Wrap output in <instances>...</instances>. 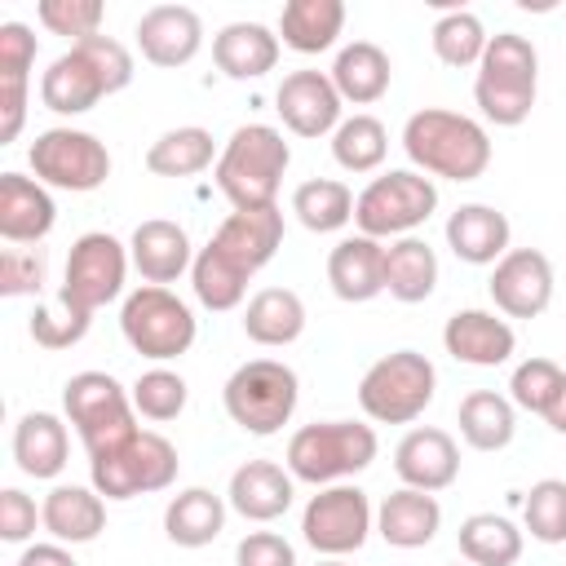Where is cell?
Returning <instances> with one entry per match:
<instances>
[{"label": "cell", "instance_id": "obj_1", "mask_svg": "<svg viewBox=\"0 0 566 566\" xmlns=\"http://www.w3.org/2000/svg\"><path fill=\"white\" fill-rule=\"evenodd\" d=\"M133 84V53L115 35H88L57 53L40 75V102L53 115H84Z\"/></svg>", "mask_w": 566, "mask_h": 566}, {"label": "cell", "instance_id": "obj_2", "mask_svg": "<svg viewBox=\"0 0 566 566\" xmlns=\"http://www.w3.org/2000/svg\"><path fill=\"white\" fill-rule=\"evenodd\" d=\"M402 150L416 172L442 181H478L491 168V137L473 115L424 106L402 124Z\"/></svg>", "mask_w": 566, "mask_h": 566}, {"label": "cell", "instance_id": "obj_3", "mask_svg": "<svg viewBox=\"0 0 566 566\" xmlns=\"http://www.w3.org/2000/svg\"><path fill=\"white\" fill-rule=\"evenodd\" d=\"M287 164H292V146L283 142L274 124H239L212 164V181L230 199L234 212L274 208Z\"/></svg>", "mask_w": 566, "mask_h": 566}, {"label": "cell", "instance_id": "obj_4", "mask_svg": "<svg viewBox=\"0 0 566 566\" xmlns=\"http://www.w3.org/2000/svg\"><path fill=\"white\" fill-rule=\"evenodd\" d=\"M535 93H539V53H535V44L517 31L491 35V44L478 62V80H473V102H478L482 119L495 124V128H517V124L531 119Z\"/></svg>", "mask_w": 566, "mask_h": 566}, {"label": "cell", "instance_id": "obj_5", "mask_svg": "<svg viewBox=\"0 0 566 566\" xmlns=\"http://www.w3.org/2000/svg\"><path fill=\"white\" fill-rule=\"evenodd\" d=\"M376 429L363 420H314L287 438V473L310 486H336L376 460Z\"/></svg>", "mask_w": 566, "mask_h": 566}, {"label": "cell", "instance_id": "obj_6", "mask_svg": "<svg viewBox=\"0 0 566 566\" xmlns=\"http://www.w3.org/2000/svg\"><path fill=\"white\" fill-rule=\"evenodd\" d=\"M62 411L75 424L88 460H97V455H106V451H115L142 433L133 394L111 371H75L62 385Z\"/></svg>", "mask_w": 566, "mask_h": 566}, {"label": "cell", "instance_id": "obj_7", "mask_svg": "<svg viewBox=\"0 0 566 566\" xmlns=\"http://www.w3.org/2000/svg\"><path fill=\"white\" fill-rule=\"evenodd\" d=\"M221 402H226V416L243 433L270 438L292 420V411L301 402V380L279 358H248L226 376Z\"/></svg>", "mask_w": 566, "mask_h": 566}, {"label": "cell", "instance_id": "obj_8", "mask_svg": "<svg viewBox=\"0 0 566 566\" xmlns=\"http://www.w3.org/2000/svg\"><path fill=\"white\" fill-rule=\"evenodd\" d=\"M438 212V186L433 177L416 168H389L371 177L354 199V226L367 239H407Z\"/></svg>", "mask_w": 566, "mask_h": 566}, {"label": "cell", "instance_id": "obj_9", "mask_svg": "<svg viewBox=\"0 0 566 566\" xmlns=\"http://www.w3.org/2000/svg\"><path fill=\"white\" fill-rule=\"evenodd\" d=\"M438 394V371L420 349H394L376 358L358 380V407L376 424H411Z\"/></svg>", "mask_w": 566, "mask_h": 566}, {"label": "cell", "instance_id": "obj_10", "mask_svg": "<svg viewBox=\"0 0 566 566\" xmlns=\"http://www.w3.org/2000/svg\"><path fill=\"white\" fill-rule=\"evenodd\" d=\"M119 332H124L133 354H142L150 363H172V358L190 354V345L199 336V323H195L190 305L177 292L142 283L119 305Z\"/></svg>", "mask_w": 566, "mask_h": 566}, {"label": "cell", "instance_id": "obj_11", "mask_svg": "<svg viewBox=\"0 0 566 566\" xmlns=\"http://www.w3.org/2000/svg\"><path fill=\"white\" fill-rule=\"evenodd\" d=\"M177 447L155 433L142 429L133 442L88 460V482L102 500H133V495H150V491H168L177 482Z\"/></svg>", "mask_w": 566, "mask_h": 566}, {"label": "cell", "instance_id": "obj_12", "mask_svg": "<svg viewBox=\"0 0 566 566\" xmlns=\"http://www.w3.org/2000/svg\"><path fill=\"white\" fill-rule=\"evenodd\" d=\"M128 243H119L115 234L106 230H88L71 243L66 252V270H62V287H57V301L80 310V314H97L102 305H111L119 292H124V279H128Z\"/></svg>", "mask_w": 566, "mask_h": 566}, {"label": "cell", "instance_id": "obj_13", "mask_svg": "<svg viewBox=\"0 0 566 566\" xmlns=\"http://www.w3.org/2000/svg\"><path fill=\"white\" fill-rule=\"evenodd\" d=\"M27 164L40 186L71 190V195H88V190L106 186V177H111L106 142H97L84 128H44L27 150Z\"/></svg>", "mask_w": 566, "mask_h": 566}, {"label": "cell", "instance_id": "obj_14", "mask_svg": "<svg viewBox=\"0 0 566 566\" xmlns=\"http://www.w3.org/2000/svg\"><path fill=\"white\" fill-rule=\"evenodd\" d=\"M371 531H376L371 500L354 482L318 486V495H310V504L301 509V535L318 557H349L367 544Z\"/></svg>", "mask_w": 566, "mask_h": 566}, {"label": "cell", "instance_id": "obj_15", "mask_svg": "<svg viewBox=\"0 0 566 566\" xmlns=\"http://www.w3.org/2000/svg\"><path fill=\"white\" fill-rule=\"evenodd\" d=\"M486 292L504 318H539L553 301V261L539 248H509L491 265Z\"/></svg>", "mask_w": 566, "mask_h": 566}, {"label": "cell", "instance_id": "obj_16", "mask_svg": "<svg viewBox=\"0 0 566 566\" xmlns=\"http://www.w3.org/2000/svg\"><path fill=\"white\" fill-rule=\"evenodd\" d=\"M340 106L345 102H340L332 75L327 71H310V66L283 75V84L274 93V111H279L283 128L296 133V137H310V142H318V137L340 128Z\"/></svg>", "mask_w": 566, "mask_h": 566}, {"label": "cell", "instance_id": "obj_17", "mask_svg": "<svg viewBox=\"0 0 566 566\" xmlns=\"http://www.w3.org/2000/svg\"><path fill=\"white\" fill-rule=\"evenodd\" d=\"M133 35L150 66L177 71V66L195 62L203 49V18L190 4H155L137 18Z\"/></svg>", "mask_w": 566, "mask_h": 566}, {"label": "cell", "instance_id": "obj_18", "mask_svg": "<svg viewBox=\"0 0 566 566\" xmlns=\"http://www.w3.org/2000/svg\"><path fill=\"white\" fill-rule=\"evenodd\" d=\"M394 473H398L402 486L438 495V491H447L460 478V447L438 424L407 429L402 442L394 447Z\"/></svg>", "mask_w": 566, "mask_h": 566}, {"label": "cell", "instance_id": "obj_19", "mask_svg": "<svg viewBox=\"0 0 566 566\" xmlns=\"http://www.w3.org/2000/svg\"><path fill=\"white\" fill-rule=\"evenodd\" d=\"M221 256H230L248 279L256 274V270H265L270 261H274V252H279V243H283V212H279V203L274 208H239V212H230L217 230H212V239H208Z\"/></svg>", "mask_w": 566, "mask_h": 566}, {"label": "cell", "instance_id": "obj_20", "mask_svg": "<svg viewBox=\"0 0 566 566\" xmlns=\"http://www.w3.org/2000/svg\"><path fill=\"white\" fill-rule=\"evenodd\" d=\"M442 349L469 367H500L517 349V332L495 310H455L442 327Z\"/></svg>", "mask_w": 566, "mask_h": 566}, {"label": "cell", "instance_id": "obj_21", "mask_svg": "<svg viewBox=\"0 0 566 566\" xmlns=\"http://www.w3.org/2000/svg\"><path fill=\"white\" fill-rule=\"evenodd\" d=\"M292 500H296V478L287 473V464L274 460H243L226 486V504L243 522H274L292 509Z\"/></svg>", "mask_w": 566, "mask_h": 566}, {"label": "cell", "instance_id": "obj_22", "mask_svg": "<svg viewBox=\"0 0 566 566\" xmlns=\"http://www.w3.org/2000/svg\"><path fill=\"white\" fill-rule=\"evenodd\" d=\"M128 256H133V270L142 274V283H155V287L177 283L195 265L190 234L177 221H168V217L142 221L133 230V239H128Z\"/></svg>", "mask_w": 566, "mask_h": 566}, {"label": "cell", "instance_id": "obj_23", "mask_svg": "<svg viewBox=\"0 0 566 566\" xmlns=\"http://www.w3.org/2000/svg\"><path fill=\"white\" fill-rule=\"evenodd\" d=\"M57 221V203L49 186L22 172H0V239L13 248L40 243Z\"/></svg>", "mask_w": 566, "mask_h": 566}, {"label": "cell", "instance_id": "obj_24", "mask_svg": "<svg viewBox=\"0 0 566 566\" xmlns=\"http://www.w3.org/2000/svg\"><path fill=\"white\" fill-rule=\"evenodd\" d=\"M513 226L495 203H460L447 217V248L464 265H495L509 252Z\"/></svg>", "mask_w": 566, "mask_h": 566}, {"label": "cell", "instance_id": "obj_25", "mask_svg": "<svg viewBox=\"0 0 566 566\" xmlns=\"http://www.w3.org/2000/svg\"><path fill=\"white\" fill-rule=\"evenodd\" d=\"M327 283L340 301L363 305L385 292V243L367 234H349L327 252Z\"/></svg>", "mask_w": 566, "mask_h": 566}, {"label": "cell", "instance_id": "obj_26", "mask_svg": "<svg viewBox=\"0 0 566 566\" xmlns=\"http://www.w3.org/2000/svg\"><path fill=\"white\" fill-rule=\"evenodd\" d=\"M212 62L226 80H261L279 66V35L265 22H226L212 35Z\"/></svg>", "mask_w": 566, "mask_h": 566}, {"label": "cell", "instance_id": "obj_27", "mask_svg": "<svg viewBox=\"0 0 566 566\" xmlns=\"http://www.w3.org/2000/svg\"><path fill=\"white\" fill-rule=\"evenodd\" d=\"M442 531V504L429 491L398 486L394 495L380 500L376 509V535L389 548H424Z\"/></svg>", "mask_w": 566, "mask_h": 566}, {"label": "cell", "instance_id": "obj_28", "mask_svg": "<svg viewBox=\"0 0 566 566\" xmlns=\"http://www.w3.org/2000/svg\"><path fill=\"white\" fill-rule=\"evenodd\" d=\"M66 455H71V433L62 424V416L53 411H27L18 424H13V460L27 478L35 482H49L66 469Z\"/></svg>", "mask_w": 566, "mask_h": 566}, {"label": "cell", "instance_id": "obj_29", "mask_svg": "<svg viewBox=\"0 0 566 566\" xmlns=\"http://www.w3.org/2000/svg\"><path fill=\"white\" fill-rule=\"evenodd\" d=\"M40 526L57 539V544H88L106 531V500L93 491V486H75V482H62L44 495L40 504Z\"/></svg>", "mask_w": 566, "mask_h": 566}, {"label": "cell", "instance_id": "obj_30", "mask_svg": "<svg viewBox=\"0 0 566 566\" xmlns=\"http://www.w3.org/2000/svg\"><path fill=\"white\" fill-rule=\"evenodd\" d=\"M327 75H332L340 102L371 106V102H380V97L389 93L394 62H389V53H385L380 44H371V40H354V44H345V49L336 53V62H332Z\"/></svg>", "mask_w": 566, "mask_h": 566}, {"label": "cell", "instance_id": "obj_31", "mask_svg": "<svg viewBox=\"0 0 566 566\" xmlns=\"http://www.w3.org/2000/svg\"><path fill=\"white\" fill-rule=\"evenodd\" d=\"M226 495L208 491V486H186L168 500L164 509V535L177 548H203L226 531Z\"/></svg>", "mask_w": 566, "mask_h": 566}, {"label": "cell", "instance_id": "obj_32", "mask_svg": "<svg viewBox=\"0 0 566 566\" xmlns=\"http://www.w3.org/2000/svg\"><path fill=\"white\" fill-rule=\"evenodd\" d=\"M301 332H305V301L292 287H261L243 305V336L265 349H283L301 340Z\"/></svg>", "mask_w": 566, "mask_h": 566}, {"label": "cell", "instance_id": "obj_33", "mask_svg": "<svg viewBox=\"0 0 566 566\" xmlns=\"http://www.w3.org/2000/svg\"><path fill=\"white\" fill-rule=\"evenodd\" d=\"M433 287H438V252L420 234L394 239L385 248V292L402 305H420L433 296Z\"/></svg>", "mask_w": 566, "mask_h": 566}, {"label": "cell", "instance_id": "obj_34", "mask_svg": "<svg viewBox=\"0 0 566 566\" xmlns=\"http://www.w3.org/2000/svg\"><path fill=\"white\" fill-rule=\"evenodd\" d=\"M455 424L473 451H504L517 433V407H513V398H504L495 389H473L460 398Z\"/></svg>", "mask_w": 566, "mask_h": 566}, {"label": "cell", "instance_id": "obj_35", "mask_svg": "<svg viewBox=\"0 0 566 566\" xmlns=\"http://www.w3.org/2000/svg\"><path fill=\"white\" fill-rule=\"evenodd\" d=\"M345 31L340 0H287L279 13V35L292 53H323Z\"/></svg>", "mask_w": 566, "mask_h": 566}, {"label": "cell", "instance_id": "obj_36", "mask_svg": "<svg viewBox=\"0 0 566 566\" xmlns=\"http://www.w3.org/2000/svg\"><path fill=\"white\" fill-rule=\"evenodd\" d=\"M217 155H221V150H217V142H212L208 128L181 124V128L159 133V137L146 146V168H150L155 177H195V172L212 168Z\"/></svg>", "mask_w": 566, "mask_h": 566}, {"label": "cell", "instance_id": "obj_37", "mask_svg": "<svg viewBox=\"0 0 566 566\" xmlns=\"http://www.w3.org/2000/svg\"><path fill=\"white\" fill-rule=\"evenodd\" d=\"M455 544L469 566H517L522 557V531L504 513H469L455 531Z\"/></svg>", "mask_w": 566, "mask_h": 566}, {"label": "cell", "instance_id": "obj_38", "mask_svg": "<svg viewBox=\"0 0 566 566\" xmlns=\"http://www.w3.org/2000/svg\"><path fill=\"white\" fill-rule=\"evenodd\" d=\"M354 199L358 195L345 181H336V177H310V181H301L292 190V212H296V221L305 230L332 234V230H340V226L354 221Z\"/></svg>", "mask_w": 566, "mask_h": 566}, {"label": "cell", "instance_id": "obj_39", "mask_svg": "<svg viewBox=\"0 0 566 566\" xmlns=\"http://www.w3.org/2000/svg\"><path fill=\"white\" fill-rule=\"evenodd\" d=\"M248 283H252V279H248L230 256H221L212 243H203V248L195 252L190 287H195V301H199L203 310H217V314L239 310L243 296H248Z\"/></svg>", "mask_w": 566, "mask_h": 566}, {"label": "cell", "instance_id": "obj_40", "mask_svg": "<svg viewBox=\"0 0 566 566\" xmlns=\"http://www.w3.org/2000/svg\"><path fill=\"white\" fill-rule=\"evenodd\" d=\"M385 155H389V128L367 111L340 119V128L332 133V159L345 172H376Z\"/></svg>", "mask_w": 566, "mask_h": 566}, {"label": "cell", "instance_id": "obj_41", "mask_svg": "<svg viewBox=\"0 0 566 566\" xmlns=\"http://www.w3.org/2000/svg\"><path fill=\"white\" fill-rule=\"evenodd\" d=\"M429 40H433L438 62H442V66H455V71L478 66V62H482V53H486V44H491V35H486L482 18H478V13H469V9H451V13H442V18L433 22Z\"/></svg>", "mask_w": 566, "mask_h": 566}, {"label": "cell", "instance_id": "obj_42", "mask_svg": "<svg viewBox=\"0 0 566 566\" xmlns=\"http://www.w3.org/2000/svg\"><path fill=\"white\" fill-rule=\"evenodd\" d=\"M128 394H133L137 416H142V420H155V424L177 420V416L186 411V398H190L186 380H181L177 371H168V367H150V371H142V376L133 380Z\"/></svg>", "mask_w": 566, "mask_h": 566}, {"label": "cell", "instance_id": "obj_43", "mask_svg": "<svg viewBox=\"0 0 566 566\" xmlns=\"http://www.w3.org/2000/svg\"><path fill=\"white\" fill-rule=\"evenodd\" d=\"M522 522L539 544H566V482L539 478L522 500Z\"/></svg>", "mask_w": 566, "mask_h": 566}, {"label": "cell", "instance_id": "obj_44", "mask_svg": "<svg viewBox=\"0 0 566 566\" xmlns=\"http://www.w3.org/2000/svg\"><path fill=\"white\" fill-rule=\"evenodd\" d=\"M562 385H566V371L553 358H526L509 376V398H513V407L544 416L553 407V398H557Z\"/></svg>", "mask_w": 566, "mask_h": 566}, {"label": "cell", "instance_id": "obj_45", "mask_svg": "<svg viewBox=\"0 0 566 566\" xmlns=\"http://www.w3.org/2000/svg\"><path fill=\"white\" fill-rule=\"evenodd\" d=\"M35 18H40V27L49 35H66L71 44H80L88 35H102L106 4L102 0H40Z\"/></svg>", "mask_w": 566, "mask_h": 566}, {"label": "cell", "instance_id": "obj_46", "mask_svg": "<svg viewBox=\"0 0 566 566\" xmlns=\"http://www.w3.org/2000/svg\"><path fill=\"white\" fill-rule=\"evenodd\" d=\"M88 323H93L88 314L53 301V305H35L27 327H31V340L40 349H71V345H80L88 336Z\"/></svg>", "mask_w": 566, "mask_h": 566}, {"label": "cell", "instance_id": "obj_47", "mask_svg": "<svg viewBox=\"0 0 566 566\" xmlns=\"http://www.w3.org/2000/svg\"><path fill=\"white\" fill-rule=\"evenodd\" d=\"M40 287H44V252L4 248L0 252V292L4 296H35Z\"/></svg>", "mask_w": 566, "mask_h": 566}, {"label": "cell", "instance_id": "obj_48", "mask_svg": "<svg viewBox=\"0 0 566 566\" xmlns=\"http://www.w3.org/2000/svg\"><path fill=\"white\" fill-rule=\"evenodd\" d=\"M35 66V31L27 22H0V75L31 80Z\"/></svg>", "mask_w": 566, "mask_h": 566}, {"label": "cell", "instance_id": "obj_49", "mask_svg": "<svg viewBox=\"0 0 566 566\" xmlns=\"http://www.w3.org/2000/svg\"><path fill=\"white\" fill-rule=\"evenodd\" d=\"M35 522H44L35 500L18 486H4L0 491V539L4 544H27L35 535Z\"/></svg>", "mask_w": 566, "mask_h": 566}, {"label": "cell", "instance_id": "obj_50", "mask_svg": "<svg viewBox=\"0 0 566 566\" xmlns=\"http://www.w3.org/2000/svg\"><path fill=\"white\" fill-rule=\"evenodd\" d=\"M234 566H296V548L279 531H248L234 544Z\"/></svg>", "mask_w": 566, "mask_h": 566}, {"label": "cell", "instance_id": "obj_51", "mask_svg": "<svg viewBox=\"0 0 566 566\" xmlns=\"http://www.w3.org/2000/svg\"><path fill=\"white\" fill-rule=\"evenodd\" d=\"M27 88L31 80H4L0 75V146H9L18 133H22V119H27Z\"/></svg>", "mask_w": 566, "mask_h": 566}, {"label": "cell", "instance_id": "obj_52", "mask_svg": "<svg viewBox=\"0 0 566 566\" xmlns=\"http://www.w3.org/2000/svg\"><path fill=\"white\" fill-rule=\"evenodd\" d=\"M18 566H75V557L53 539V544H31V548L18 557Z\"/></svg>", "mask_w": 566, "mask_h": 566}, {"label": "cell", "instance_id": "obj_53", "mask_svg": "<svg viewBox=\"0 0 566 566\" xmlns=\"http://www.w3.org/2000/svg\"><path fill=\"white\" fill-rule=\"evenodd\" d=\"M544 424H548L553 433H562V438H566V385L557 389V398H553V407L544 411Z\"/></svg>", "mask_w": 566, "mask_h": 566}, {"label": "cell", "instance_id": "obj_54", "mask_svg": "<svg viewBox=\"0 0 566 566\" xmlns=\"http://www.w3.org/2000/svg\"><path fill=\"white\" fill-rule=\"evenodd\" d=\"M314 566H345L340 557H323V562H314Z\"/></svg>", "mask_w": 566, "mask_h": 566}, {"label": "cell", "instance_id": "obj_55", "mask_svg": "<svg viewBox=\"0 0 566 566\" xmlns=\"http://www.w3.org/2000/svg\"><path fill=\"white\" fill-rule=\"evenodd\" d=\"M13 566H18V562H13Z\"/></svg>", "mask_w": 566, "mask_h": 566}]
</instances>
